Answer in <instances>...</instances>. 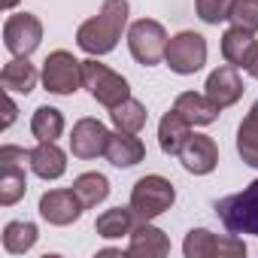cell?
Masks as SVG:
<instances>
[{
	"instance_id": "1",
	"label": "cell",
	"mask_w": 258,
	"mask_h": 258,
	"mask_svg": "<svg viewBox=\"0 0 258 258\" xmlns=\"http://www.w3.org/2000/svg\"><path fill=\"white\" fill-rule=\"evenodd\" d=\"M127 16H131V4L127 0H103L97 16H91L88 22L79 25L76 46L91 58L109 55L127 28Z\"/></svg>"
},
{
	"instance_id": "2",
	"label": "cell",
	"mask_w": 258,
	"mask_h": 258,
	"mask_svg": "<svg viewBox=\"0 0 258 258\" xmlns=\"http://www.w3.org/2000/svg\"><path fill=\"white\" fill-rule=\"evenodd\" d=\"M173 204H176V188L167 176L149 173V176H140L131 188V210L137 222H155Z\"/></svg>"
},
{
	"instance_id": "3",
	"label": "cell",
	"mask_w": 258,
	"mask_h": 258,
	"mask_svg": "<svg viewBox=\"0 0 258 258\" xmlns=\"http://www.w3.org/2000/svg\"><path fill=\"white\" fill-rule=\"evenodd\" d=\"M216 216L231 234H252L258 237V179H252L243 191L228 195L216 204Z\"/></svg>"
},
{
	"instance_id": "4",
	"label": "cell",
	"mask_w": 258,
	"mask_h": 258,
	"mask_svg": "<svg viewBox=\"0 0 258 258\" xmlns=\"http://www.w3.org/2000/svg\"><path fill=\"white\" fill-rule=\"evenodd\" d=\"M82 88L106 109L118 106L121 100L131 97V85L127 79L115 70H109L106 64H100L97 58H85L82 61Z\"/></svg>"
},
{
	"instance_id": "5",
	"label": "cell",
	"mask_w": 258,
	"mask_h": 258,
	"mask_svg": "<svg viewBox=\"0 0 258 258\" xmlns=\"http://www.w3.org/2000/svg\"><path fill=\"white\" fill-rule=\"evenodd\" d=\"M167 31L155 19H140L127 28V49H131L134 61L143 67H155L167 55Z\"/></svg>"
},
{
	"instance_id": "6",
	"label": "cell",
	"mask_w": 258,
	"mask_h": 258,
	"mask_svg": "<svg viewBox=\"0 0 258 258\" xmlns=\"http://www.w3.org/2000/svg\"><path fill=\"white\" fill-rule=\"evenodd\" d=\"M185 258H243L246 243L237 234H213L207 228H191L182 240Z\"/></svg>"
},
{
	"instance_id": "7",
	"label": "cell",
	"mask_w": 258,
	"mask_h": 258,
	"mask_svg": "<svg viewBox=\"0 0 258 258\" xmlns=\"http://www.w3.org/2000/svg\"><path fill=\"white\" fill-rule=\"evenodd\" d=\"M164 64L176 76H195L207 64V40L198 31H179L176 37L167 40V55Z\"/></svg>"
},
{
	"instance_id": "8",
	"label": "cell",
	"mask_w": 258,
	"mask_h": 258,
	"mask_svg": "<svg viewBox=\"0 0 258 258\" xmlns=\"http://www.w3.org/2000/svg\"><path fill=\"white\" fill-rule=\"evenodd\" d=\"M43 88L52 94H73L82 88V61L73 58V52L67 49H55L46 55L43 61Z\"/></svg>"
},
{
	"instance_id": "9",
	"label": "cell",
	"mask_w": 258,
	"mask_h": 258,
	"mask_svg": "<svg viewBox=\"0 0 258 258\" xmlns=\"http://www.w3.org/2000/svg\"><path fill=\"white\" fill-rule=\"evenodd\" d=\"M43 43V22L34 13H13L4 22V46L13 58H31Z\"/></svg>"
},
{
	"instance_id": "10",
	"label": "cell",
	"mask_w": 258,
	"mask_h": 258,
	"mask_svg": "<svg viewBox=\"0 0 258 258\" xmlns=\"http://www.w3.org/2000/svg\"><path fill=\"white\" fill-rule=\"evenodd\" d=\"M106 143H109V131L100 118H79L70 131V152L79 161H91L103 155Z\"/></svg>"
},
{
	"instance_id": "11",
	"label": "cell",
	"mask_w": 258,
	"mask_h": 258,
	"mask_svg": "<svg viewBox=\"0 0 258 258\" xmlns=\"http://www.w3.org/2000/svg\"><path fill=\"white\" fill-rule=\"evenodd\" d=\"M40 216L49 222V225H55V228H64V225H73V222H79V216H82V201L76 198V191L73 188H49L43 198H40Z\"/></svg>"
},
{
	"instance_id": "12",
	"label": "cell",
	"mask_w": 258,
	"mask_h": 258,
	"mask_svg": "<svg viewBox=\"0 0 258 258\" xmlns=\"http://www.w3.org/2000/svg\"><path fill=\"white\" fill-rule=\"evenodd\" d=\"M176 158H179V164H182L188 173L207 176V173H213L216 164H219V146H216V140L207 137V134H191V137L185 140V146L179 149Z\"/></svg>"
},
{
	"instance_id": "13",
	"label": "cell",
	"mask_w": 258,
	"mask_h": 258,
	"mask_svg": "<svg viewBox=\"0 0 258 258\" xmlns=\"http://www.w3.org/2000/svg\"><path fill=\"white\" fill-rule=\"evenodd\" d=\"M243 79H240V73H237V67L234 64H222V67H216L210 76H207V85H204V94L219 106V109H228V106H234L240 97H243Z\"/></svg>"
},
{
	"instance_id": "14",
	"label": "cell",
	"mask_w": 258,
	"mask_h": 258,
	"mask_svg": "<svg viewBox=\"0 0 258 258\" xmlns=\"http://www.w3.org/2000/svg\"><path fill=\"white\" fill-rule=\"evenodd\" d=\"M103 158L118 167V170H127V167H137L143 158H146V146L137 134H127V131H112L109 134V143H106V152Z\"/></svg>"
},
{
	"instance_id": "15",
	"label": "cell",
	"mask_w": 258,
	"mask_h": 258,
	"mask_svg": "<svg viewBox=\"0 0 258 258\" xmlns=\"http://www.w3.org/2000/svg\"><path fill=\"white\" fill-rule=\"evenodd\" d=\"M28 167H31L40 179L52 182V179H61V176H64V170H67V155H64V149H61L55 140H37V146L31 149Z\"/></svg>"
},
{
	"instance_id": "16",
	"label": "cell",
	"mask_w": 258,
	"mask_h": 258,
	"mask_svg": "<svg viewBox=\"0 0 258 258\" xmlns=\"http://www.w3.org/2000/svg\"><path fill=\"white\" fill-rule=\"evenodd\" d=\"M170 252V240L161 228H155L152 222H137L131 231V243H127V255L137 258H161Z\"/></svg>"
},
{
	"instance_id": "17",
	"label": "cell",
	"mask_w": 258,
	"mask_h": 258,
	"mask_svg": "<svg viewBox=\"0 0 258 258\" xmlns=\"http://www.w3.org/2000/svg\"><path fill=\"white\" fill-rule=\"evenodd\" d=\"M173 109L191 124V127H201V124H213L216 118H219V106L207 97V94H198V91H182V94H176V100H173Z\"/></svg>"
},
{
	"instance_id": "18",
	"label": "cell",
	"mask_w": 258,
	"mask_h": 258,
	"mask_svg": "<svg viewBox=\"0 0 258 258\" xmlns=\"http://www.w3.org/2000/svg\"><path fill=\"white\" fill-rule=\"evenodd\" d=\"M40 70L28 61V58H13L4 64V70H0V85H4L10 94H31L40 82Z\"/></svg>"
},
{
	"instance_id": "19",
	"label": "cell",
	"mask_w": 258,
	"mask_h": 258,
	"mask_svg": "<svg viewBox=\"0 0 258 258\" xmlns=\"http://www.w3.org/2000/svg\"><path fill=\"white\" fill-rule=\"evenodd\" d=\"M188 137H191V124L176 109L161 115V121H158V146H161L164 155H179V149L185 146Z\"/></svg>"
},
{
	"instance_id": "20",
	"label": "cell",
	"mask_w": 258,
	"mask_h": 258,
	"mask_svg": "<svg viewBox=\"0 0 258 258\" xmlns=\"http://www.w3.org/2000/svg\"><path fill=\"white\" fill-rule=\"evenodd\" d=\"M134 225H137V216H134L131 204H127V207L103 210V213L97 216V222H94V231H97V237H103V240H121V237H131Z\"/></svg>"
},
{
	"instance_id": "21",
	"label": "cell",
	"mask_w": 258,
	"mask_h": 258,
	"mask_svg": "<svg viewBox=\"0 0 258 258\" xmlns=\"http://www.w3.org/2000/svg\"><path fill=\"white\" fill-rule=\"evenodd\" d=\"M237 152L249 167H258V100L249 106L246 118L237 127Z\"/></svg>"
},
{
	"instance_id": "22",
	"label": "cell",
	"mask_w": 258,
	"mask_h": 258,
	"mask_svg": "<svg viewBox=\"0 0 258 258\" xmlns=\"http://www.w3.org/2000/svg\"><path fill=\"white\" fill-rule=\"evenodd\" d=\"M109 118H112V124H115V131L140 134L143 127H146V121H149V112H146V106H143L140 100L127 97V100H121L118 106L109 109Z\"/></svg>"
},
{
	"instance_id": "23",
	"label": "cell",
	"mask_w": 258,
	"mask_h": 258,
	"mask_svg": "<svg viewBox=\"0 0 258 258\" xmlns=\"http://www.w3.org/2000/svg\"><path fill=\"white\" fill-rule=\"evenodd\" d=\"M73 191L82 201V207L91 210V207H97V204H103L109 198V179L103 173H97V170H88V173H79L73 179Z\"/></svg>"
},
{
	"instance_id": "24",
	"label": "cell",
	"mask_w": 258,
	"mask_h": 258,
	"mask_svg": "<svg viewBox=\"0 0 258 258\" xmlns=\"http://www.w3.org/2000/svg\"><path fill=\"white\" fill-rule=\"evenodd\" d=\"M28 191V173L25 164H0V204L13 207Z\"/></svg>"
},
{
	"instance_id": "25",
	"label": "cell",
	"mask_w": 258,
	"mask_h": 258,
	"mask_svg": "<svg viewBox=\"0 0 258 258\" xmlns=\"http://www.w3.org/2000/svg\"><path fill=\"white\" fill-rule=\"evenodd\" d=\"M252 43H255V34H252V31H246V28H240V25H231V28L222 34V58H225L228 64H234V67H243V61H246Z\"/></svg>"
},
{
	"instance_id": "26",
	"label": "cell",
	"mask_w": 258,
	"mask_h": 258,
	"mask_svg": "<svg viewBox=\"0 0 258 258\" xmlns=\"http://www.w3.org/2000/svg\"><path fill=\"white\" fill-rule=\"evenodd\" d=\"M31 134L37 140H58L64 134V112L55 106H37L31 115Z\"/></svg>"
},
{
	"instance_id": "27",
	"label": "cell",
	"mask_w": 258,
	"mask_h": 258,
	"mask_svg": "<svg viewBox=\"0 0 258 258\" xmlns=\"http://www.w3.org/2000/svg\"><path fill=\"white\" fill-rule=\"evenodd\" d=\"M40 231L34 222H7L4 228V249L10 255H25L28 249H34Z\"/></svg>"
},
{
	"instance_id": "28",
	"label": "cell",
	"mask_w": 258,
	"mask_h": 258,
	"mask_svg": "<svg viewBox=\"0 0 258 258\" xmlns=\"http://www.w3.org/2000/svg\"><path fill=\"white\" fill-rule=\"evenodd\" d=\"M231 10H234V0H195V13L207 25L228 22L231 19Z\"/></svg>"
},
{
	"instance_id": "29",
	"label": "cell",
	"mask_w": 258,
	"mask_h": 258,
	"mask_svg": "<svg viewBox=\"0 0 258 258\" xmlns=\"http://www.w3.org/2000/svg\"><path fill=\"white\" fill-rule=\"evenodd\" d=\"M228 22L258 34V0H234V10H231Z\"/></svg>"
},
{
	"instance_id": "30",
	"label": "cell",
	"mask_w": 258,
	"mask_h": 258,
	"mask_svg": "<svg viewBox=\"0 0 258 258\" xmlns=\"http://www.w3.org/2000/svg\"><path fill=\"white\" fill-rule=\"evenodd\" d=\"M243 70H246L252 79H258V40L252 43V49H249V55H246V61H243Z\"/></svg>"
},
{
	"instance_id": "31",
	"label": "cell",
	"mask_w": 258,
	"mask_h": 258,
	"mask_svg": "<svg viewBox=\"0 0 258 258\" xmlns=\"http://www.w3.org/2000/svg\"><path fill=\"white\" fill-rule=\"evenodd\" d=\"M16 112H19V106H16V100L10 97V91H7V118H4V127H10V124L16 121Z\"/></svg>"
},
{
	"instance_id": "32",
	"label": "cell",
	"mask_w": 258,
	"mask_h": 258,
	"mask_svg": "<svg viewBox=\"0 0 258 258\" xmlns=\"http://www.w3.org/2000/svg\"><path fill=\"white\" fill-rule=\"evenodd\" d=\"M0 7L10 13V10H16V7H19V0H0Z\"/></svg>"
}]
</instances>
